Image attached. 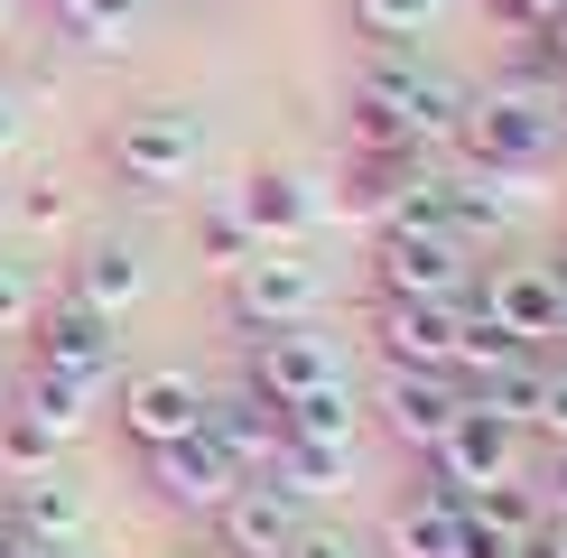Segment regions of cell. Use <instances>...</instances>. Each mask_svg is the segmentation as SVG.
<instances>
[{
	"label": "cell",
	"mask_w": 567,
	"mask_h": 558,
	"mask_svg": "<svg viewBox=\"0 0 567 558\" xmlns=\"http://www.w3.org/2000/svg\"><path fill=\"white\" fill-rule=\"evenodd\" d=\"M522 437H530V428H512V418H493V410H465L456 428H446L437 447L419 456V475H437L446 494H484V484H522Z\"/></svg>",
	"instance_id": "obj_7"
},
{
	"label": "cell",
	"mask_w": 567,
	"mask_h": 558,
	"mask_svg": "<svg viewBox=\"0 0 567 558\" xmlns=\"http://www.w3.org/2000/svg\"><path fill=\"white\" fill-rule=\"evenodd\" d=\"M372 344H382L391 372H456L465 317H456V298H382L372 308Z\"/></svg>",
	"instance_id": "obj_10"
},
{
	"label": "cell",
	"mask_w": 567,
	"mask_h": 558,
	"mask_svg": "<svg viewBox=\"0 0 567 558\" xmlns=\"http://www.w3.org/2000/svg\"><path fill=\"white\" fill-rule=\"evenodd\" d=\"M10 401L29 410L38 428L56 437V447H75V437L93 428V401H103V391H93V382H75V372H47V363H29V372H19V391H10Z\"/></svg>",
	"instance_id": "obj_21"
},
{
	"label": "cell",
	"mask_w": 567,
	"mask_h": 558,
	"mask_svg": "<svg viewBox=\"0 0 567 558\" xmlns=\"http://www.w3.org/2000/svg\"><path fill=\"white\" fill-rule=\"evenodd\" d=\"M205 437L233 456V475H270V456H279V401H261V391H224V401H205Z\"/></svg>",
	"instance_id": "obj_17"
},
{
	"label": "cell",
	"mask_w": 567,
	"mask_h": 558,
	"mask_svg": "<svg viewBox=\"0 0 567 558\" xmlns=\"http://www.w3.org/2000/svg\"><path fill=\"white\" fill-rule=\"evenodd\" d=\"M539 437H549V447H567V363L549 354V382H539V418H530Z\"/></svg>",
	"instance_id": "obj_28"
},
{
	"label": "cell",
	"mask_w": 567,
	"mask_h": 558,
	"mask_svg": "<svg viewBox=\"0 0 567 558\" xmlns=\"http://www.w3.org/2000/svg\"><path fill=\"white\" fill-rule=\"evenodd\" d=\"M56 456H65V447H56V437L38 428L29 410H19V401H0V484L38 475V465H56Z\"/></svg>",
	"instance_id": "obj_25"
},
{
	"label": "cell",
	"mask_w": 567,
	"mask_h": 558,
	"mask_svg": "<svg viewBox=\"0 0 567 558\" xmlns=\"http://www.w3.org/2000/svg\"><path fill=\"white\" fill-rule=\"evenodd\" d=\"M10 215H19V224H29V232H56L65 215H75V186H56V177H38V186H29V196H19V205H10Z\"/></svg>",
	"instance_id": "obj_27"
},
{
	"label": "cell",
	"mask_w": 567,
	"mask_h": 558,
	"mask_svg": "<svg viewBox=\"0 0 567 558\" xmlns=\"http://www.w3.org/2000/svg\"><path fill=\"white\" fill-rule=\"evenodd\" d=\"M196 251H205V261H215L224 279L243 270L251 251H261V242H251V224L233 215V196H205V205H196Z\"/></svg>",
	"instance_id": "obj_24"
},
{
	"label": "cell",
	"mask_w": 567,
	"mask_h": 558,
	"mask_svg": "<svg viewBox=\"0 0 567 558\" xmlns=\"http://www.w3.org/2000/svg\"><path fill=\"white\" fill-rule=\"evenodd\" d=\"M382 549H391V558H456V549H465V494H446L437 475H419L410 494L391 503Z\"/></svg>",
	"instance_id": "obj_15"
},
{
	"label": "cell",
	"mask_w": 567,
	"mask_h": 558,
	"mask_svg": "<svg viewBox=\"0 0 567 558\" xmlns=\"http://www.w3.org/2000/svg\"><path fill=\"white\" fill-rule=\"evenodd\" d=\"M530 46H539V56H549V65H558V75H567V19H558V29H539Z\"/></svg>",
	"instance_id": "obj_36"
},
{
	"label": "cell",
	"mask_w": 567,
	"mask_h": 558,
	"mask_svg": "<svg viewBox=\"0 0 567 558\" xmlns=\"http://www.w3.org/2000/svg\"><path fill=\"white\" fill-rule=\"evenodd\" d=\"M522 558H567V512H549V521L530 530V549H522Z\"/></svg>",
	"instance_id": "obj_34"
},
{
	"label": "cell",
	"mask_w": 567,
	"mask_h": 558,
	"mask_svg": "<svg viewBox=\"0 0 567 558\" xmlns=\"http://www.w3.org/2000/svg\"><path fill=\"white\" fill-rule=\"evenodd\" d=\"M289 503H326V494H344L353 484V447L344 437H279V456H270V475Z\"/></svg>",
	"instance_id": "obj_20"
},
{
	"label": "cell",
	"mask_w": 567,
	"mask_h": 558,
	"mask_svg": "<svg viewBox=\"0 0 567 558\" xmlns=\"http://www.w3.org/2000/svg\"><path fill=\"white\" fill-rule=\"evenodd\" d=\"M251 391L261 401H307V391H326V382H344V354L317 335V317L307 326H251Z\"/></svg>",
	"instance_id": "obj_11"
},
{
	"label": "cell",
	"mask_w": 567,
	"mask_h": 558,
	"mask_svg": "<svg viewBox=\"0 0 567 558\" xmlns=\"http://www.w3.org/2000/svg\"><path fill=\"white\" fill-rule=\"evenodd\" d=\"M0 558H84V540H29V530H19Z\"/></svg>",
	"instance_id": "obj_35"
},
{
	"label": "cell",
	"mask_w": 567,
	"mask_h": 558,
	"mask_svg": "<svg viewBox=\"0 0 567 558\" xmlns=\"http://www.w3.org/2000/svg\"><path fill=\"white\" fill-rule=\"evenodd\" d=\"M429 168H437L429 149H344V168H336V205H344V215H363V224H391V215H400V196H410Z\"/></svg>",
	"instance_id": "obj_16"
},
{
	"label": "cell",
	"mask_w": 567,
	"mask_h": 558,
	"mask_svg": "<svg viewBox=\"0 0 567 558\" xmlns=\"http://www.w3.org/2000/svg\"><path fill=\"white\" fill-rule=\"evenodd\" d=\"M326 308V270L307 261V242H261L243 270H233V317L251 326H307Z\"/></svg>",
	"instance_id": "obj_5"
},
{
	"label": "cell",
	"mask_w": 567,
	"mask_h": 558,
	"mask_svg": "<svg viewBox=\"0 0 567 558\" xmlns=\"http://www.w3.org/2000/svg\"><path fill=\"white\" fill-rule=\"evenodd\" d=\"M10 494H19V530H29V540H84L93 494L65 475V465H38V475H19Z\"/></svg>",
	"instance_id": "obj_19"
},
{
	"label": "cell",
	"mask_w": 567,
	"mask_h": 558,
	"mask_svg": "<svg viewBox=\"0 0 567 558\" xmlns=\"http://www.w3.org/2000/svg\"><path fill=\"white\" fill-rule=\"evenodd\" d=\"M196 158H205V112H186V103H140L112 122V168L131 186H177V177H196Z\"/></svg>",
	"instance_id": "obj_4"
},
{
	"label": "cell",
	"mask_w": 567,
	"mask_h": 558,
	"mask_svg": "<svg viewBox=\"0 0 567 558\" xmlns=\"http://www.w3.org/2000/svg\"><path fill=\"white\" fill-rule=\"evenodd\" d=\"M140 484H150V494L168 503L177 521H215L224 494H233L243 475H233V456L196 428V437H177V447H150V456H140Z\"/></svg>",
	"instance_id": "obj_9"
},
{
	"label": "cell",
	"mask_w": 567,
	"mask_h": 558,
	"mask_svg": "<svg viewBox=\"0 0 567 558\" xmlns=\"http://www.w3.org/2000/svg\"><path fill=\"white\" fill-rule=\"evenodd\" d=\"M465 308L493 317L503 335H522V344H539V354H549L558 308H567V279H558L549 261H503V270H484L475 289H465Z\"/></svg>",
	"instance_id": "obj_8"
},
{
	"label": "cell",
	"mask_w": 567,
	"mask_h": 558,
	"mask_svg": "<svg viewBox=\"0 0 567 558\" xmlns=\"http://www.w3.org/2000/svg\"><path fill=\"white\" fill-rule=\"evenodd\" d=\"M353 428H363L353 382H326V391H307V401H279V437H344L353 447Z\"/></svg>",
	"instance_id": "obj_23"
},
{
	"label": "cell",
	"mask_w": 567,
	"mask_h": 558,
	"mask_svg": "<svg viewBox=\"0 0 567 558\" xmlns=\"http://www.w3.org/2000/svg\"><path fill=\"white\" fill-rule=\"evenodd\" d=\"M279 558H363V540H353V530H326V521H307V530H298V540L279 549Z\"/></svg>",
	"instance_id": "obj_30"
},
{
	"label": "cell",
	"mask_w": 567,
	"mask_h": 558,
	"mask_svg": "<svg viewBox=\"0 0 567 558\" xmlns=\"http://www.w3.org/2000/svg\"><path fill=\"white\" fill-rule=\"evenodd\" d=\"M372 289L382 298H465L475 289V251L429 224H372Z\"/></svg>",
	"instance_id": "obj_2"
},
{
	"label": "cell",
	"mask_w": 567,
	"mask_h": 558,
	"mask_svg": "<svg viewBox=\"0 0 567 558\" xmlns=\"http://www.w3.org/2000/svg\"><path fill=\"white\" fill-rule=\"evenodd\" d=\"M233 215L251 224V242H307L317 215H326V196H317V177H298V168H251L233 186Z\"/></svg>",
	"instance_id": "obj_14"
},
{
	"label": "cell",
	"mask_w": 567,
	"mask_h": 558,
	"mask_svg": "<svg viewBox=\"0 0 567 558\" xmlns=\"http://www.w3.org/2000/svg\"><path fill=\"white\" fill-rule=\"evenodd\" d=\"M549 354H558V363H567V308H558V335H549Z\"/></svg>",
	"instance_id": "obj_38"
},
{
	"label": "cell",
	"mask_w": 567,
	"mask_h": 558,
	"mask_svg": "<svg viewBox=\"0 0 567 558\" xmlns=\"http://www.w3.org/2000/svg\"><path fill=\"white\" fill-rule=\"evenodd\" d=\"M446 149H456L475 177L530 186V177L558 158V131H549V112H539L530 93L493 84V93H475V103H465V122H456V140H446Z\"/></svg>",
	"instance_id": "obj_1"
},
{
	"label": "cell",
	"mask_w": 567,
	"mask_h": 558,
	"mask_svg": "<svg viewBox=\"0 0 567 558\" xmlns=\"http://www.w3.org/2000/svg\"><path fill=\"white\" fill-rule=\"evenodd\" d=\"M372 410H382V428L410 456H429L437 437L465 418V382H456V372H382V401H372Z\"/></svg>",
	"instance_id": "obj_13"
},
{
	"label": "cell",
	"mask_w": 567,
	"mask_h": 558,
	"mask_svg": "<svg viewBox=\"0 0 567 558\" xmlns=\"http://www.w3.org/2000/svg\"><path fill=\"white\" fill-rule=\"evenodd\" d=\"M10 326H29V279L0 261V335H10Z\"/></svg>",
	"instance_id": "obj_32"
},
{
	"label": "cell",
	"mask_w": 567,
	"mask_h": 558,
	"mask_svg": "<svg viewBox=\"0 0 567 558\" xmlns=\"http://www.w3.org/2000/svg\"><path fill=\"white\" fill-rule=\"evenodd\" d=\"M19 140H29V103H19V93H10V84H0V158H10V149H19Z\"/></svg>",
	"instance_id": "obj_33"
},
{
	"label": "cell",
	"mask_w": 567,
	"mask_h": 558,
	"mask_svg": "<svg viewBox=\"0 0 567 558\" xmlns=\"http://www.w3.org/2000/svg\"><path fill=\"white\" fill-rule=\"evenodd\" d=\"M10 19H19V0H0V38H10Z\"/></svg>",
	"instance_id": "obj_39"
},
{
	"label": "cell",
	"mask_w": 567,
	"mask_h": 558,
	"mask_svg": "<svg viewBox=\"0 0 567 558\" xmlns=\"http://www.w3.org/2000/svg\"><path fill=\"white\" fill-rule=\"evenodd\" d=\"M446 0H353V29L363 38H429Z\"/></svg>",
	"instance_id": "obj_26"
},
{
	"label": "cell",
	"mask_w": 567,
	"mask_h": 558,
	"mask_svg": "<svg viewBox=\"0 0 567 558\" xmlns=\"http://www.w3.org/2000/svg\"><path fill=\"white\" fill-rule=\"evenodd\" d=\"M29 363H47V372H75V382L112 391V382H122V317L84 308V298H56V308H47V317L29 326Z\"/></svg>",
	"instance_id": "obj_6"
},
{
	"label": "cell",
	"mask_w": 567,
	"mask_h": 558,
	"mask_svg": "<svg viewBox=\"0 0 567 558\" xmlns=\"http://www.w3.org/2000/svg\"><path fill=\"white\" fill-rule=\"evenodd\" d=\"M140 289H150V261H140V242H122V232H93L75 251V270H65V298H84L103 317L140 308Z\"/></svg>",
	"instance_id": "obj_18"
},
{
	"label": "cell",
	"mask_w": 567,
	"mask_h": 558,
	"mask_svg": "<svg viewBox=\"0 0 567 558\" xmlns=\"http://www.w3.org/2000/svg\"><path fill=\"white\" fill-rule=\"evenodd\" d=\"M493 10H503V29L530 46L539 29H558V19H567V0H493Z\"/></svg>",
	"instance_id": "obj_29"
},
{
	"label": "cell",
	"mask_w": 567,
	"mask_h": 558,
	"mask_svg": "<svg viewBox=\"0 0 567 558\" xmlns=\"http://www.w3.org/2000/svg\"><path fill=\"white\" fill-rule=\"evenodd\" d=\"M205 401H215V391H205L196 372H177V363H140V372L112 382V418H122V437H131L140 456L196 437L205 428Z\"/></svg>",
	"instance_id": "obj_3"
},
{
	"label": "cell",
	"mask_w": 567,
	"mask_h": 558,
	"mask_svg": "<svg viewBox=\"0 0 567 558\" xmlns=\"http://www.w3.org/2000/svg\"><path fill=\"white\" fill-rule=\"evenodd\" d=\"M0 215H10V186H0Z\"/></svg>",
	"instance_id": "obj_41"
},
{
	"label": "cell",
	"mask_w": 567,
	"mask_h": 558,
	"mask_svg": "<svg viewBox=\"0 0 567 558\" xmlns=\"http://www.w3.org/2000/svg\"><path fill=\"white\" fill-rule=\"evenodd\" d=\"M549 270H558V279H567V251H558V261H549Z\"/></svg>",
	"instance_id": "obj_40"
},
{
	"label": "cell",
	"mask_w": 567,
	"mask_h": 558,
	"mask_svg": "<svg viewBox=\"0 0 567 558\" xmlns=\"http://www.w3.org/2000/svg\"><path fill=\"white\" fill-rule=\"evenodd\" d=\"M0 401H10V382H0Z\"/></svg>",
	"instance_id": "obj_42"
},
{
	"label": "cell",
	"mask_w": 567,
	"mask_h": 558,
	"mask_svg": "<svg viewBox=\"0 0 567 558\" xmlns=\"http://www.w3.org/2000/svg\"><path fill=\"white\" fill-rule=\"evenodd\" d=\"M140 10L150 0H56V29L84 46V56H122L131 29H140Z\"/></svg>",
	"instance_id": "obj_22"
},
{
	"label": "cell",
	"mask_w": 567,
	"mask_h": 558,
	"mask_svg": "<svg viewBox=\"0 0 567 558\" xmlns=\"http://www.w3.org/2000/svg\"><path fill=\"white\" fill-rule=\"evenodd\" d=\"M205 530H215V549H224V558H279V549L307 530V503H289L279 484L251 475V484H233V494H224V512H215Z\"/></svg>",
	"instance_id": "obj_12"
},
{
	"label": "cell",
	"mask_w": 567,
	"mask_h": 558,
	"mask_svg": "<svg viewBox=\"0 0 567 558\" xmlns=\"http://www.w3.org/2000/svg\"><path fill=\"white\" fill-rule=\"evenodd\" d=\"M10 540H19V494L0 484V549H10Z\"/></svg>",
	"instance_id": "obj_37"
},
{
	"label": "cell",
	"mask_w": 567,
	"mask_h": 558,
	"mask_svg": "<svg viewBox=\"0 0 567 558\" xmlns=\"http://www.w3.org/2000/svg\"><path fill=\"white\" fill-rule=\"evenodd\" d=\"M530 494H539V512H567V447H549L539 456V475H522Z\"/></svg>",
	"instance_id": "obj_31"
}]
</instances>
